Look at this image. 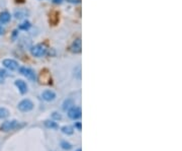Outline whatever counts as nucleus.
<instances>
[{
    "instance_id": "obj_1",
    "label": "nucleus",
    "mask_w": 182,
    "mask_h": 151,
    "mask_svg": "<svg viewBox=\"0 0 182 151\" xmlns=\"http://www.w3.org/2000/svg\"><path fill=\"white\" fill-rule=\"evenodd\" d=\"M30 54L36 58H42L48 54V49L43 44H36V45L30 47Z\"/></svg>"
},
{
    "instance_id": "obj_2",
    "label": "nucleus",
    "mask_w": 182,
    "mask_h": 151,
    "mask_svg": "<svg viewBox=\"0 0 182 151\" xmlns=\"http://www.w3.org/2000/svg\"><path fill=\"white\" fill-rule=\"evenodd\" d=\"M18 70H19V73L21 74V75H24V77H26V79L30 80V81L34 82L36 80V72H34L32 68H30V67L22 66V67H19V68H18Z\"/></svg>"
},
{
    "instance_id": "obj_3",
    "label": "nucleus",
    "mask_w": 182,
    "mask_h": 151,
    "mask_svg": "<svg viewBox=\"0 0 182 151\" xmlns=\"http://www.w3.org/2000/svg\"><path fill=\"white\" fill-rule=\"evenodd\" d=\"M2 65L3 67H5L9 71H16V70H18V68H19V63L17 62L16 60H14V59H10V58L2 60Z\"/></svg>"
},
{
    "instance_id": "obj_4",
    "label": "nucleus",
    "mask_w": 182,
    "mask_h": 151,
    "mask_svg": "<svg viewBox=\"0 0 182 151\" xmlns=\"http://www.w3.org/2000/svg\"><path fill=\"white\" fill-rule=\"evenodd\" d=\"M18 125H19V123H18V121H16V120H7V121L3 122V123L1 124L0 130L3 132H8V131H11V130H14L15 128L18 127Z\"/></svg>"
},
{
    "instance_id": "obj_5",
    "label": "nucleus",
    "mask_w": 182,
    "mask_h": 151,
    "mask_svg": "<svg viewBox=\"0 0 182 151\" xmlns=\"http://www.w3.org/2000/svg\"><path fill=\"white\" fill-rule=\"evenodd\" d=\"M34 102L30 100V99L28 98H24L22 99L21 102L18 104V106H17V109L20 111V112H24V113H28V112H30V111L34 109Z\"/></svg>"
},
{
    "instance_id": "obj_6",
    "label": "nucleus",
    "mask_w": 182,
    "mask_h": 151,
    "mask_svg": "<svg viewBox=\"0 0 182 151\" xmlns=\"http://www.w3.org/2000/svg\"><path fill=\"white\" fill-rule=\"evenodd\" d=\"M57 97V94L55 91L51 90V89H46L42 92V98L46 102H53Z\"/></svg>"
},
{
    "instance_id": "obj_7",
    "label": "nucleus",
    "mask_w": 182,
    "mask_h": 151,
    "mask_svg": "<svg viewBox=\"0 0 182 151\" xmlns=\"http://www.w3.org/2000/svg\"><path fill=\"white\" fill-rule=\"evenodd\" d=\"M14 84H15V86L17 87V89L19 90V92L21 93V94H26V93L28 91V84H26V82L24 81L22 79H16L14 81Z\"/></svg>"
},
{
    "instance_id": "obj_8",
    "label": "nucleus",
    "mask_w": 182,
    "mask_h": 151,
    "mask_svg": "<svg viewBox=\"0 0 182 151\" xmlns=\"http://www.w3.org/2000/svg\"><path fill=\"white\" fill-rule=\"evenodd\" d=\"M70 50H71V52L74 53V54H79V53H81L82 42H81V39H80V38L74 40V42H73L72 45H71V47H70Z\"/></svg>"
},
{
    "instance_id": "obj_9",
    "label": "nucleus",
    "mask_w": 182,
    "mask_h": 151,
    "mask_svg": "<svg viewBox=\"0 0 182 151\" xmlns=\"http://www.w3.org/2000/svg\"><path fill=\"white\" fill-rule=\"evenodd\" d=\"M68 117L71 120H78L81 118V109L77 107H73L68 110Z\"/></svg>"
},
{
    "instance_id": "obj_10",
    "label": "nucleus",
    "mask_w": 182,
    "mask_h": 151,
    "mask_svg": "<svg viewBox=\"0 0 182 151\" xmlns=\"http://www.w3.org/2000/svg\"><path fill=\"white\" fill-rule=\"evenodd\" d=\"M28 15H30V11L24 8H18L14 11V18L16 20H24V18H28Z\"/></svg>"
},
{
    "instance_id": "obj_11",
    "label": "nucleus",
    "mask_w": 182,
    "mask_h": 151,
    "mask_svg": "<svg viewBox=\"0 0 182 151\" xmlns=\"http://www.w3.org/2000/svg\"><path fill=\"white\" fill-rule=\"evenodd\" d=\"M11 20V14L8 11H2L0 13V24H6Z\"/></svg>"
},
{
    "instance_id": "obj_12",
    "label": "nucleus",
    "mask_w": 182,
    "mask_h": 151,
    "mask_svg": "<svg viewBox=\"0 0 182 151\" xmlns=\"http://www.w3.org/2000/svg\"><path fill=\"white\" fill-rule=\"evenodd\" d=\"M32 28V24H30L28 20H24V22H22L21 24L18 26V30H24V32H26V30H28L30 28Z\"/></svg>"
},
{
    "instance_id": "obj_13",
    "label": "nucleus",
    "mask_w": 182,
    "mask_h": 151,
    "mask_svg": "<svg viewBox=\"0 0 182 151\" xmlns=\"http://www.w3.org/2000/svg\"><path fill=\"white\" fill-rule=\"evenodd\" d=\"M45 126L49 129H58L59 125L54 120H47L45 121Z\"/></svg>"
},
{
    "instance_id": "obj_14",
    "label": "nucleus",
    "mask_w": 182,
    "mask_h": 151,
    "mask_svg": "<svg viewBox=\"0 0 182 151\" xmlns=\"http://www.w3.org/2000/svg\"><path fill=\"white\" fill-rule=\"evenodd\" d=\"M73 106H74V102H73V99L68 98V99H66V100L64 102V104H63V110L68 111V110H70L71 108H73Z\"/></svg>"
},
{
    "instance_id": "obj_15",
    "label": "nucleus",
    "mask_w": 182,
    "mask_h": 151,
    "mask_svg": "<svg viewBox=\"0 0 182 151\" xmlns=\"http://www.w3.org/2000/svg\"><path fill=\"white\" fill-rule=\"evenodd\" d=\"M61 131L66 135H72L74 133V128L71 127V126H64V127L61 128Z\"/></svg>"
},
{
    "instance_id": "obj_16",
    "label": "nucleus",
    "mask_w": 182,
    "mask_h": 151,
    "mask_svg": "<svg viewBox=\"0 0 182 151\" xmlns=\"http://www.w3.org/2000/svg\"><path fill=\"white\" fill-rule=\"evenodd\" d=\"M9 116V111L7 109L3 108V107H0V119H6L7 117Z\"/></svg>"
},
{
    "instance_id": "obj_17",
    "label": "nucleus",
    "mask_w": 182,
    "mask_h": 151,
    "mask_svg": "<svg viewBox=\"0 0 182 151\" xmlns=\"http://www.w3.org/2000/svg\"><path fill=\"white\" fill-rule=\"evenodd\" d=\"M61 147H62L64 150H71V149H72V145L69 142H67V141H62V142H61Z\"/></svg>"
},
{
    "instance_id": "obj_18",
    "label": "nucleus",
    "mask_w": 182,
    "mask_h": 151,
    "mask_svg": "<svg viewBox=\"0 0 182 151\" xmlns=\"http://www.w3.org/2000/svg\"><path fill=\"white\" fill-rule=\"evenodd\" d=\"M52 118H53V120H55V121H59V120L62 119V116H61L59 113L54 112L53 114H52Z\"/></svg>"
},
{
    "instance_id": "obj_19",
    "label": "nucleus",
    "mask_w": 182,
    "mask_h": 151,
    "mask_svg": "<svg viewBox=\"0 0 182 151\" xmlns=\"http://www.w3.org/2000/svg\"><path fill=\"white\" fill-rule=\"evenodd\" d=\"M4 32H5V28L1 26V24H0V36L4 35Z\"/></svg>"
},
{
    "instance_id": "obj_20",
    "label": "nucleus",
    "mask_w": 182,
    "mask_h": 151,
    "mask_svg": "<svg viewBox=\"0 0 182 151\" xmlns=\"http://www.w3.org/2000/svg\"><path fill=\"white\" fill-rule=\"evenodd\" d=\"M63 1H64V0H53V2L55 3V4H61Z\"/></svg>"
},
{
    "instance_id": "obj_21",
    "label": "nucleus",
    "mask_w": 182,
    "mask_h": 151,
    "mask_svg": "<svg viewBox=\"0 0 182 151\" xmlns=\"http://www.w3.org/2000/svg\"><path fill=\"white\" fill-rule=\"evenodd\" d=\"M67 1H69V2L71 3H79L80 0H67Z\"/></svg>"
},
{
    "instance_id": "obj_22",
    "label": "nucleus",
    "mask_w": 182,
    "mask_h": 151,
    "mask_svg": "<svg viewBox=\"0 0 182 151\" xmlns=\"http://www.w3.org/2000/svg\"><path fill=\"white\" fill-rule=\"evenodd\" d=\"M75 127H77L78 130H81V124H80V123H77V124L75 125Z\"/></svg>"
},
{
    "instance_id": "obj_23",
    "label": "nucleus",
    "mask_w": 182,
    "mask_h": 151,
    "mask_svg": "<svg viewBox=\"0 0 182 151\" xmlns=\"http://www.w3.org/2000/svg\"><path fill=\"white\" fill-rule=\"evenodd\" d=\"M77 151H81V149H78V150Z\"/></svg>"
}]
</instances>
